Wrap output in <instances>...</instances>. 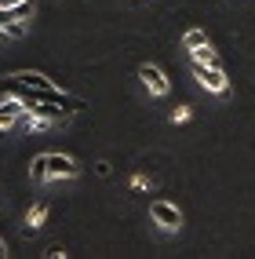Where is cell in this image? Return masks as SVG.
I'll list each match as a JSON object with an SVG mask.
<instances>
[{"label":"cell","instance_id":"cell-1","mask_svg":"<svg viewBox=\"0 0 255 259\" xmlns=\"http://www.w3.org/2000/svg\"><path fill=\"white\" fill-rule=\"evenodd\" d=\"M193 77H197L200 88L212 92V95H226V92H230V80H226V73L219 70V66H200V62H193Z\"/></svg>","mask_w":255,"mask_h":259},{"label":"cell","instance_id":"cell-2","mask_svg":"<svg viewBox=\"0 0 255 259\" xmlns=\"http://www.w3.org/2000/svg\"><path fill=\"white\" fill-rule=\"evenodd\" d=\"M149 215H153V223H157L161 230H168V234H175V230L182 227V212L175 208L172 201H153V204H149Z\"/></svg>","mask_w":255,"mask_h":259},{"label":"cell","instance_id":"cell-3","mask_svg":"<svg viewBox=\"0 0 255 259\" xmlns=\"http://www.w3.org/2000/svg\"><path fill=\"white\" fill-rule=\"evenodd\" d=\"M139 80L146 84V92L149 95H168V88H172V84H168V77H164V70H161V66H153V62H142L139 66Z\"/></svg>","mask_w":255,"mask_h":259},{"label":"cell","instance_id":"cell-4","mask_svg":"<svg viewBox=\"0 0 255 259\" xmlns=\"http://www.w3.org/2000/svg\"><path fill=\"white\" fill-rule=\"evenodd\" d=\"M80 164L66 153H47V179H77Z\"/></svg>","mask_w":255,"mask_h":259},{"label":"cell","instance_id":"cell-5","mask_svg":"<svg viewBox=\"0 0 255 259\" xmlns=\"http://www.w3.org/2000/svg\"><path fill=\"white\" fill-rule=\"evenodd\" d=\"M11 80H19V84H26V88L40 92V95H47V92H55V88H59V84L51 80V77H44V73H37V70H19V73H11Z\"/></svg>","mask_w":255,"mask_h":259},{"label":"cell","instance_id":"cell-6","mask_svg":"<svg viewBox=\"0 0 255 259\" xmlns=\"http://www.w3.org/2000/svg\"><path fill=\"white\" fill-rule=\"evenodd\" d=\"M44 219H47V204H33L29 215H26V234H37L44 227Z\"/></svg>","mask_w":255,"mask_h":259},{"label":"cell","instance_id":"cell-7","mask_svg":"<svg viewBox=\"0 0 255 259\" xmlns=\"http://www.w3.org/2000/svg\"><path fill=\"white\" fill-rule=\"evenodd\" d=\"M190 55H193V62H200V66H219V55L212 51V44H200V48H190Z\"/></svg>","mask_w":255,"mask_h":259},{"label":"cell","instance_id":"cell-8","mask_svg":"<svg viewBox=\"0 0 255 259\" xmlns=\"http://www.w3.org/2000/svg\"><path fill=\"white\" fill-rule=\"evenodd\" d=\"M29 179H33V183H47V153L33 157V164H29Z\"/></svg>","mask_w":255,"mask_h":259},{"label":"cell","instance_id":"cell-9","mask_svg":"<svg viewBox=\"0 0 255 259\" xmlns=\"http://www.w3.org/2000/svg\"><path fill=\"white\" fill-rule=\"evenodd\" d=\"M200 44H208V33H204V29H186L182 33V48H200Z\"/></svg>","mask_w":255,"mask_h":259},{"label":"cell","instance_id":"cell-10","mask_svg":"<svg viewBox=\"0 0 255 259\" xmlns=\"http://www.w3.org/2000/svg\"><path fill=\"white\" fill-rule=\"evenodd\" d=\"M172 120H175V124H182V120H190V110H186V106H179V110L172 113Z\"/></svg>","mask_w":255,"mask_h":259},{"label":"cell","instance_id":"cell-11","mask_svg":"<svg viewBox=\"0 0 255 259\" xmlns=\"http://www.w3.org/2000/svg\"><path fill=\"white\" fill-rule=\"evenodd\" d=\"M44 255H47V259H62V255H66V248H62V245H51Z\"/></svg>","mask_w":255,"mask_h":259},{"label":"cell","instance_id":"cell-12","mask_svg":"<svg viewBox=\"0 0 255 259\" xmlns=\"http://www.w3.org/2000/svg\"><path fill=\"white\" fill-rule=\"evenodd\" d=\"M15 4H22V0H0V8H15Z\"/></svg>","mask_w":255,"mask_h":259},{"label":"cell","instance_id":"cell-13","mask_svg":"<svg viewBox=\"0 0 255 259\" xmlns=\"http://www.w3.org/2000/svg\"><path fill=\"white\" fill-rule=\"evenodd\" d=\"M0 40H8V29H4V26H0Z\"/></svg>","mask_w":255,"mask_h":259},{"label":"cell","instance_id":"cell-14","mask_svg":"<svg viewBox=\"0 0 255 259\" xmlns=\"http://www.w3.org/2000/svg\"><path fill=\"white\" fill-rule=\"evenodd\" d=\"M0 255H8V245H4V241H0Z\"/></svg>","mask_w":255,"mask_h":259}]
</instances>
